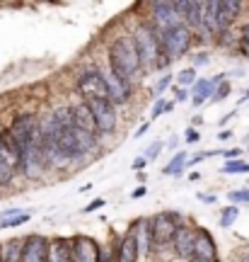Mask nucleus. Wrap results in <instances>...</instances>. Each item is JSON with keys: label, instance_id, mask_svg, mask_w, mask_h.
<instances>
[{"label": "nucleus", "instance_id": "nucleus-28", "mask_svg": "<svg viewBox=\"0 0 249 262\" xmlns=\"http://www.w3.org/2000/svg\"><path fill=\"white\" fill-rule=\"evenodd\" d=\"M29 219H32V214H29V211H24V214L12 216V219H8V221H0V231H3V228H17V226L27 224Z\"/></svg>", "mask_w": 249, "mask_h": 262}, {"label": "nucleus", "instance_id": "nucleus-17", "mask_svg": "<svg viewBox=\"0 0 249 262\" xmlns=\"http://www.w3.org/2000/svg\"><path fill=\"white\" fill-rule=\"evenodd\" d=\"M131 233L136 235V241H138V250H140V255H148L150 250L155 248V241H153V226H150V219H148V216L138 219Z\"/></svg>", "mask_w": 249, "mask_h": 262}, {"label": "nucleus", "instance_id": "nucleus-18", "mask_svg": "<svg viewBox=\"0 0 249 262\" xmlns=\"http://www.w3.org/2000/svg\"><path fill=\"white\" fill-rule=\"evenodd\" d=\"M46 262H73V250H70V241L68 238H48V255Z\"/></svg>", "mask_w": 249, "mask_h": 262}, {"label": "nucleus", "instance_id": "nucleus-47", "mask_svg": "<svg viewBox=\"0 0 249 262\" xmlns=\"http://www.w3.org/2000/svg\"><path fill=\"white\" fill-rule=\"evenodd\" d=\"M201 202H208V204H213V202H215V196H206V194H201Z\"/></svg>", "mask_w": 249, "mask_h": 262}, {"label": "nucleus", "instance_id": "nucleus-33", "mask_svg": "<svg viewBox=\"0 0 249 262\" xmlns=\"http://www.w3.org/2000/svg\"><path fill=\"white\" fill-rule=\"evenodd\" d=\"M12 172H15V170H12L5 160L0 158V187H3V185H8L10 178H12Z\"/></svg>", "mask_w": 249, "mask_h": 262}, {"label": "nucleus", "instance_id": "nucleus-8", "mask_svg": "<svg viewBox=\"0 0 249 262\" xmlns=\"http://www.w3.org/2000/svg\"><path fill=\"white\" fill-rule=\"evenodd\" d=\"M78 93L85 97V102H94V100H109V88H107V78L99 71H87L80 75L78 80Z\"/></svg>", "mask_w": 249, "mask_h": 262}, {"label": "nucleus", "instance_id": "nucleus-31", "mask_svg": "<svg viewBox=\"0 0 249 262\" xmlns=\"http://www.w3.org/2000/svg\"><path fill=\"white\" fill-rule=\"evenodd\" d=\"M228 95H230V83L225 80V83H220L218 88H215V93H213L211 100H213V102H222V100H225Z\"/></svg>", "mask_w": 249, "mask_h": 262}, {"label": "nucleus", "instance_id": "nucleus-16", "mask_svg": "<svg viewBox=\"0 0 249 262\" xmlns=\"http://www.w3.org/2000/svg\"><path fill=\"white\" fill-rule=\"evenodd\" d=\"M194 257L196 260H218V245L213 241V235L208 231H203V228L196 231Z\"/></svg>", "mask_w": 249, "mask_h": 262}, {"label": "nucleus", "instance_id": "nucleus-34", "mask_svg": "<svg viewBox=\"0 0 249 262\" xmlns=\"http://www.w3.org/2000/svg\"><path fill=\"white\" fill-rule=\"evenodd\" d=\"M169 110H172V102H165V100H157L155 107H153V114H150V117H153V119H157V117H162V114L169 112Z\"/></svg>", "mask_w": 249, "mask_h": 262}, {"label": "nucleus", "instance_id": "nucleus-43", "mask_svg": "<svg viewBox=\"0 0 249 262\" xmlns=\"http://www.w3.org/2000/svg\"><path fill=\"white\" fill-rule=\"evenodd\" d=\"M150 129V122H145V124H140L138 126V131H136V139H140V136H143V134H145V131Z\"/></svg>", "mask_w": 249, "mask_h": 262}, {"label": "nucleus", "instance_id": "nucleus-5", "mask_svg": "<svg viewBox=\"0 0 249 262\" xmlns=\"http://www.w3.org/2000/svg\"><path fill=\"white\" fill-rule=\"evenodd\" d=\"M58 141H61V146H63L73 158H80V156L90 153V150L97 146V136H94V134L83 131V129H75V126L61 131V134H58Z\"/></svg>", "mask_w": 249, "mask_h": 262}, {"label": "nucleus", "instance_id": "nucleus-42", "mask_svg": "<svg viewBox=\"0 0 249 262\" xmlns=\"http://www.w3.org/2000/svg\"><path fill=\"white\" fill-rule=\"evenodd\" d=\"M242 44L249 49V25H244V27H242Z\"/></svg>", "mask_w": 249, "mask_h": 262}, {"label": "nucleus", "instance_id": "nucleus-1", "mask_svg": "<svg viewBox=\"0 0 249 262\" xmlns=\"http://www.w3.org/2000/svg\"><path fill=\"white\" fill-rule=\"evenodd\" d=\"M109 63H111V73L131 80L133 75L140 71V58H138V49L133 37H121L116 39L109 49Z\"/></svg>", "mask_w": 249, "mask_h": 262}, {"label": "nucleus", "instance_id": "nucleus-45", "mask_svg": "<svg viewBox=\"0 0 249 262\" xmlns=\"http://www.w3.org/2000/svg\"><path fill=\"white\" fill-rule=\"evenodd\" d=\"M218 136H220V139L225 141V139H230V136H232V131H228V129H225V131H220V134H218Z\"/></svg>", "mask_w": 249, "mask_h": 262}, {"label": "nucleus", "instance_id": "nucleus-44", "mask_svg": "<svg viewBox=\"0 0 249 262\" xmlns=\"http://www.w3.org/2000/svg\"><path fill=\"white\" fill-rule=\"evenodd\" d=\"M203 63H208V54H198V58H196V66H203Z\"/></svg>", "mask_w": 249, "mask_h": 262}, {"label": "nucleus", "instance_id": "nucleus-14", "mask_svg": "<svg viewBox=\"0 0 249 262\" xmlns=\"http://www.w3.org/2000/svg\"><path fill=\"white\" fill-rule=\"evenodd\" d=\"M201 29H206L208 34H222L225 27L220 22V3H203V15H201Z\"/></svg>", "mask_w": 249, "mask_h": 262}, {"label": "nucleus", "instance_id": "nucleus-27", "mask_svg": "<svg viewBox=\"0 0 249 262\" xmlns=\"http://www.w3.org/2000/svg\"><path fill=\"white\" fill-rule=\"evenodd\" d=\"M222 172H225V175H237V172H249V163H244V160H228V163L222 165Z\"/></svg>", "mask_w": 249, "mask_h": 262}, {"label": "nucleus", "instance_id": "nucleus-10", "mask_svg": "<svg viewBox=\"0 0 249 262\" xmlns=\"http://www.w3.org/2000/svg\"><path fill=\"white\" fill-rule=\"evenodd\" d=\"M90 110H92L94 124H97V131L99 134H111L116 129V107L111 100H94V102H87Z\"/></svg>", "mask_w": 249, "mask_h": 262}, {"label": "nucleus", "instance_id": "nucleus-19", "mask_svg": "<svg viewBox=\"0 0 249 262\" xmlns=\"http://www.w3.org/2000/svg\"><path fill=\"white\" fill-rule=\"evenodd\" d=\"M73 126H75V129L90 131V134H94V131H97L92 110H90V104H87V102H80V104H75V107H73Z\"/></svg>", "mask_w": 249, "mask_h": 262}, {"label": "nucleus", "instance_id": "nucleus-25", "mask_svg": "<svg viewBox=\"0 0 249 262\" xmlns=\"http://www.w3.org/2000/svg\"><path fill=\"white\" fill-rule=\"evenodd\" d=\"M186 163H189L186 153H177V156H172V160L165 165V170H162V172H165V175H177V178H179V175L184 172Z\"/></svg>", "mask_w": 249, "mask_h": 262}, {"label": "nucleus", "instance_id": "nucleus-13", "mask_svg": "<svg viewBox=\"0 0 249 262\" xmlns=\"http://www.w3.org/2000/svg\"><path fill=\"white\" fill-rule=\"evenodd\" d=\"M44 141V150H46V163L51 170H61V168H68L70 163H73V156L68 153V150L61 146V141H58V136H54V139H41Z\"/></svg>", "mask_w": 249, "mask_h": 262}, {"label": "nucleus", "instance_id": "nucleus-12", "mask_svg": "<svg viewBox=\"0 0 249 262\" xmlns=\"http://www.w3.org/2000/svg\"><path fill=\"white\" fill-rule=\"evenodd\" d=\"M46 255H48V238L34 233L22 241V262H46Z\"/></svg>", "mask_w": 249, "mask_h": 262}, {"label": "nucleus", "instance_id": "nucleus-26", "mask_svg": "<svg viewBox=\"0 0 249 262\" xmlns=\"http://www.w3.org/2000/svg\"><path fill=\"white\" fill-rule=\"evenodd\" d=\"M237 216H240V209H237L235 204L225 206V209L220 211V226H222V228H230V226L237 221Z\"/></svg>", "mask_w": 249, "mask_h": 262}, {"label": "nucleus", "instance_id": "nucleus-2", "mask_svg": "<svg viewBox=\"0 0 249 262\" xmlns=\"http://www.w3.org/2000/svg\"><path fill=\"white\" fill-rule=\"evenodd\" d=\"M138 49V58H140V68H155V66H165L167 61H162V47H160V32L153 25H138V29L131 34Z\"/></svg>", "mask_w": 249, "mask_h": 262}, {"label": "nucleus", "instance_id": "nucleus-29", "mask_svg": "<svg viewBox=\"0 0 249 262\" xmlns=\"http://www.w3.org/2000/svg\"><path fill=\"white\" fill-rule=\"evenodd\" d=\"M177 80H179V88L196 85V80H198V78H196V68H184V71L179 73V78H177Z\"/></svg>", "mask_w": 249, "mask_h": 262}, {"label": "nucleus", "instance_id": "nucleus-48", "mask_svg": "<svg viewBox=\"0 0 249 262\" xmlns=\"http://www.w3.org/2000/svg\"><path fill=\"white\" fill-rule=\"evenodd\" d=\"M189 262H218V260H196V257H191Z\"/></svg>", "mask_w": 249, "mask_h": 262}, {"label": "nucleus", "instance_id": "nucleus-4", "mask_svg": "<svg viewBox=\"0 0 249 262\" xmlns=\"http://www.w3.org/2000/svg\"><path fill=\"white\" fill-rule=\"evenodd\" d=\"M41 124H39V119L34 117V114H19L15 122L10 124L8 134L12 136V141L19 146V150H24L29 146V143H34V141L41 139Z\"/></svg>", "mask_w": 249, "mask_h": 262}, {"label": "nucleus", "instance_id": "nucleus-39", "mask_svg": "<svg viewBox=\"0 0 249 262\" xmlns=\"http://www.w3.org/2000/svg\"><path fill=\"white\" fill-rule=\"evenodd\" d=\"M175 95H177V102H186V100H189L186 88H175Z\"/></svg>", "mask_w": 249, "mask_h": 262}, {"label": "nucleus", "instance_id": "nucleus-49", "mask_svg": "<svg viewBox=\"0 0 249 262\" xmlns=\"http://www.w3.org/2000/svg\"><path fill=\"white\" fill-rule=\"evenodd\" d=\"M244 100H249V90H247V93H244Z\"/></svg>", "mask_w": 249, "mask_h": 262}, {"label": "nucleus", "instance_id": "nucleus-41", "mask_svg": "<svg viewBox=\"0 0 249 262\" xmlns=\"http://www.w3.org/2000/svg\"><path fill=\"white\" fill-rule=\"evenodd\" d=\"M145 194H148V189L143 187V185H138V187L131 192V196H133V199H140V196H145Z\"/></svg>", "mask_w": 249, "mask_h": 262}, {"label": "nucleus", "instance_id": "nucleus-36", "mask_svg": "<svg viewBox=\"0 0 249 262\" xmlns=\"http://www.w3.org/2000/svg\"><path fill=\"white\" fill-rule=\"evenodd\" d=\"M169 80H172V78H169V75H165V78H162V80H160V83L155 85V95H157V97H160V95L165 93V88L169 85Z\"/></svg>", "mask_w": 249, "mask_h": 262}, {"label": "nucleus", "instance_id": "nucleus-24", "mask_svg": "<svg viewBox=\"0 0 249 262\" xmlns=\"http://www.w3.org/2000/svg\"><path fill=\"white\" fill-rule=\"evenodd\" d=\"M0 260L3 262H22V241H10L0 248Z\"/></svg>", "mask_w": 249, "mask_h": 262}, {"label": "nucleus", "instance_id": "nucleus-35", "mask_svg": "<svg viewBox=\"0 0 249 262\" xmlns=\"http://www.w3.org/2000/svg\"><path fill=\"white\" fill-rule=\"evenodd\" d=\"M102 206H104V199H102V196H97V199H92L90 204L85 206V209H83V214H92L94 209H102Z\"/></svg>", "mask_w": 249, "mask_h": 262}, {"label": "nucleus", "instance_id": "nucleus-30", "mask_svg": "<svg viewBox=\"0 0 249 262\" xmlns=\"http://www.w3.org/2000/svg\"><path fill=\"white\" fill-rule=\"evenodd\" d=\"M228 199L232 204H249V189H235V192H228Z\"/></svg>", "mask_w": 249, "mask_h": 262}, {"label": "nucleus", "instance_id": "nucleus-37", "mask_svg": "<svg viewBox=\"0 0 249 262\" xmlns=\"http://www.w3.org/2000/svg\"><path fill=\"white\" fill-rule=\"evenodd\" d=\"M222 156L228 160H240V156H242V148H230V150H222Z\"/></svg>", "mask_w": 249, "mask_h": 262}, {"label": "nucleus", "instance_id": "nucleus-7", "mask_svg": "<svg viewBox=\"0 0 249 262\" xmlns=\"http://www.w3.org/2000/svg\"><path fill=\"white\" fill-rule=\"evenodd\" d=\"M19 168L27 178H39L44 170H48L46 163V150H44V141L39 139L34 143H29L27 148L22 150V158H19Z\"/></svg>", "mask_w": 249, "mask_h": 262}, {"label": "nucleus", "instance_id": "nucleus-15", "mask_svg": "<svg viewBox=\"0 0 249 262\" xmlns=\"http://www.w3.org/2000/svg\"><path fill=\"white\" fill-rule=\"evenodd\" d=\"M194 245H196V231L189 228V226H179L175 238V253L177 257H184V260H191L194 257Z\"/></svg>", "mask_w": 249, "mask_h": 262}, {"label": "nucleus", "instance_id": "nucleus-21", "mask_svg": "<svg viewBox=\"0 0 249 262\" xmlns=\"http://www.w3.org/2000/svg\"><path fill=\"white\" fill-rule=\"evenodd\" d=\"M107 78V88H109V100L111 102H126L129 100V80H123L119 75H104Z\"/></svg>", "mask_w": 249, "mask_h": 262}, {"label": "nucleus", "instance_id": "nucleus-3", "mask_svg": "<svg viewBox=\"0 0 249 262\" xmlns=\"http://www.w3.org/2000/svg\"><path fill=\"white\" fill-rule=\"evenodd\" d=\"M191 41H194V34L186 25H179V27L169 29L165 34H160V47H162V56L165 61H172V58H182L191 49Z\"/></svg>", "mask_w": 249, "mask_h": 262}, {"label": "nucleus", "instance_id": "nucleus-38", "mask_svg": "<svg viewBox=\"0 0 249 262\" xmlns=\"http://www.w3.org/2000/svg\"><path fill=\"white\" fill-rule=\"evenodd\" d=\"M201 139V134L191 126V129H186V143H196V141Z\"/></svg>", "mask_w": 249, "mask_h": 262}, {"label": "nucleus", "instance_id": "nucleus-11", "mask_svg": "<svg viewBox=\"0 0 249 262\" xmlns=\"http://www.w3.org/2000/svg\"><path fill=\"white\" fill-rule=\"evenodd\" d=\"M70 250H73V262H99L102 255V248L90 235H75L70 241Z\"/></svg>", "mask_w": 249, "mask_h": 262}, {"label": "nucleus", "instance_id": "nucleus-20", "mask_svg": "<svg viewBox=\"0 0 249 262\" xmlns=\"http://www.w3.org/2000/svg\"><path fill=\"white\" fill-rule=\"evenodd\" d=\"M140 250H138V241L133 233H126L121 238L119 248H116V262H138Z\"/></svg>", "mask_w": 249, "mask_h": 262}, {"label": "nucleus", "instance_id": "nucleus-40", "mask_svg": "<svg viewBox=\"0 0 249 262\" xmlns=\"http://www.w3.org/2000/svg\"><path fill=\"white\" fill-rule=\"evenodd\" d=\"M145 163H148V160H145V156H140V158H136L133 163H131V168H133V170H143V168H145Z\"/></svg>", "mask_w": 249, "mask_h": 262}, {"label": "nucleus", "instance_id": "nucleus-6", "mask_svg": "<svg viewBox=\"0 0 249 262\" xmlns=\"http://www.w3.org/2000/svg\"><path fill=\"white\" fill-rule=\"evenodd\" d=\"M179 221L182 216L175 214V211H160L150 219V226H153V241L155 245H167V243H175L177 231H179Z\"/></svg>", "mask_w": 249, "mask_h": 262}, {"label": "nucleus", "instance_id": "nucleus-9", "mask_svg": "<svg viewBox=\"0 0 249 262\" xmlns=\"http://www.w3.org/2000/svg\"><path fill=\"white\" fill-rule=\"evenodd\" d=\"M182 19L184 17H182V12L177 8V3H155V5H153V27H155L160 34H165L169 29L184 25Z\"/></svg>", "mask_w": 249, "mask_h": 262}, {"label": "nucleus", "instance_id": "nucleus-32", "mask_svg": "<svg viewBox=\"0 0 249 262\" xmlns=\"http://www.w3.org/2000/svg\"><path fill=\"white\" fill-rule=\"evenodd\" d=\"M162 148H165V143L162 141H155V143H150L148 148H145V160H155L160 153H162Z\"/></svg>", "mask_w": 249, "mask_h": 262}, {"label": "nucleus", "instance_id": "nucleus-22", "mask_svg": "<svg viewBox=\"0 0 249 262\" xmlns=\"http://www.w3.org/2000/svg\"><path fill=\"white\" fill-rule=\"evenodd\" d=\"M213 93H215V85L211 83V80H196L194 85V97H191V102H194V107H201L208 97H213Z\"/></svg>", "mask_w": 249, "mask_h": 262}, {"label": "nucleus", "instance_id": "nucleus-23", "mask_svg": "<svg viewBox=\"0 0 249 262\" xmlns=\"http://www.w3.org/2000/svg\"><path fill=\"white\" fill-rule=\"evenodd\" d=\"M240 10H242V3H237V0H225V3H220V22H222V27L225 29L230 27V22L237 19Z\"/></svg>", "mask_w": 249, "mask_h": 262}, {"label": "nucleus", "instance_id": "nucleus-46", "mask_svg": "<svg viewBox=\"0 0 249 262\" xmlns=\"http://www.w3.org/2000/svg\"><path fill=\"white\" fill-rule=\"evenodd\" d=\"M99 262H111V260H109V253H104V250H102V255H99Z\"/></svg>", "mask_w": 249, "mask_h": 262}]
</instances>
